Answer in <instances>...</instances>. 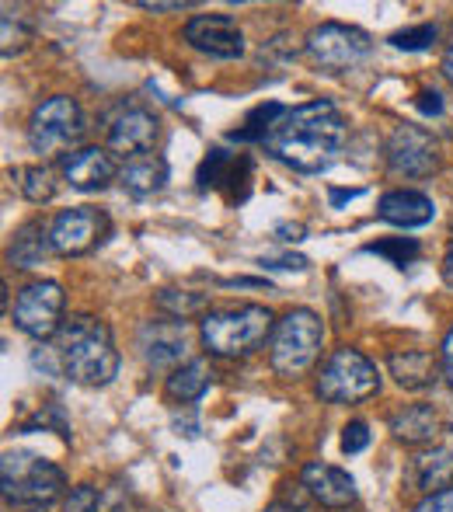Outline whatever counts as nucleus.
I'll return each mask as SVG.
<instances>
[{
	"label": "nucleus",
	"instance_id": "1",
	"mask_svg": "<svg viewBox=\"0 0 453 512\" xmlns=\"http://www.w3.org/2000/svg\"><path fill=\"white\" fill-rule=\"evenodd\" d=\"M349 143V122L339 105L318 98V102L297 105L269 129L262 140L265 154L276 157L297 175H321L345 154Z\"/></svg>",
	"mask_w": 453,
	"mask_h": 512
},
{
	"label": "nucleus",
	"instance_id": "2",
	"mask_svg": "<svg viewBox=\"0 0 453 512\" xmlns=\"http://www.w3.org/2000/svg\"><path fill=\"white\" fill-rule=\"evenodd\" d=\"M56 352L63 359V373L84 387H105L119 373L112 328L95 314L67 317L63 331L56 335Z\"/></svg>",
	"mask_w": 453,
	"mask_h": 512
},
{
	"label": "nucleus",
	"instance_id": "3",
	"mask_svg": "<svg viewBox=\"0 0 453 512\" xmlns=\"http://www.w3.org/2000/svg\"><path fill=\"white\" fill-rule=\"evenodd\" d=\"M272 331H276V317L262 304L206 310L199 321V338L210 349V356L220 359L251 356L255 349H262L265 338H272Z\"/></svg>",
	"mask_w": 453,
	"mask_h": 512
},
{
	"label": "nucleus",
	"instance_id": "4",
	"mask_svg": "<svg viewBox=\"0 0 453 512\" xmlns=\"http://www.w3.org/2000/svg\"><path fill=\"white\" fill-rule=\"evenodd\" d=\"M321 342H325V324L314 310L293 307L276 321L269 338V363L283 380H297L318 363Z\"/></svg>",
	"mask_w": 453,
	"mask_h": 512
},
{
	"label": "nucleus",
	"instance_id": "5",
	"mask_svg": "<svg viewBox=\"0 0 453 512\" xmlns=\"http://www.w3.org/2000/svg\"><path fill=\"white\" fill-rule=\"evenodd\" d=\"M0 488L14 506H49L67 488V474L32 450H7L0 460Z\"/></svg>",
	"mask_w": 453,
	"mask_h": 512
},
{
	"label": "nucleus",
	"instance_id": "6",
	"mask_svg": "<svg viewBox=\"0 0 453 512\" xmlns=\"http://www.w3.org/2000/svg\"><path fill=\"white\" fill-rule=\"evenodd\" d=\"M84 133H88V119H84L77 98L70 95L46 98V102L35 105L32 119H28V147L42 157L77 147L84 140Z\"/></svg>",
	"mask_w": 453,
	"mask_h": 512
},
{
	"label": "nucleus",
	"instance_id": "7",
	"mask_svg": "<svg viewBox=\"0 0 453 512\" xmlns=\"http://www.w3.org/2000/svg\"><path fill=\"white\" fill-rule=\"evenodd\" d=\"M377 391V366L359 349H349V345L335 349L318 373V398L328 401V405H356V401L373 398Z\"/></svg>",
	"mask_w": 453,
	"mask_h": 512
},
{
	"label": "nucleus",
	"instance_id": "8",
	"mask_svg": "<svg viewBox=\"0 0 453 512\" xmlns=\"http://www.w3.org/2000/svg\"><path fill=\"white\" fill-rule=\"evenodd\" d=\"M307 53L328 74H345V70L359 67L370 60L373 39L370 32L356 25H342V21H321L307 32Z\"/></svg>",
	"mask_w": 453,
	"mask_h": 512
},
{
	"label": "nucleus",
	"instance_id": "9",
	"mask_svg": "<svg viewBox=\"0 0 453 512\" xmlns=\"http://www.w3.org/2000/svg\"><path fill=\"white\" fill-rule=\"evenodd\" d=\"M63 297L60 283L53 279H42V283H28L25 290L14 300V328L21 335L35 338V342H46V338H56L63 331Z\"/></svg>",
	"mask_w": 453,
	"mask_h": 512
},
{
	"label": "nucleus",
	"instance_id": "10",
	"mask_svg": "<svg viewBox=\"0 0 453 512\" xmlns=\"http://www.w3.org/2000/svg\"><path fill=\"white\" fill-rule=\"evenodd\" d=\"M384 161L398 178H426L440 168V143L419 126H398L384 143Z\"/></svg>",
	"mask_w": 453,
	"mask_h": 512
},
{
	"label": "nucleus",
	"instance_id": "11",
	"mask_svg": "<svg viewBox=\"0 0 453 512\" xmlns=\"http://www.w3.org/2000/svg\"><path fill=\"white\" fill-rule=\"evenodd\" d=\"M49 234H53L56 255L77 258V255H88L91 248H98V244L112 234V220L105 209H95V206L63 209L53 220V227H49Z\"/></svg>",
	"mask_w": 453,
	"mask_h": 512
},
{
	"label": "nucleus",
	"instance_id": "12",
	"mask_svg": "<svg viewBox=\"0 0 453 512\" xmlns=\"http://www.w3.org/2000/svg\"><path fill=\"white\" fill-rule=\"evenodd\" d=\"M251 175H255V161L248 154H230L224 147H213L210 154L199 161L196 185L199 192H227L230 203H241L251 192Z\"/></svg>",
	"mask_w": 453,
	"mask_h": 512
},
{
	"label": "nucleus",
	"instance_id": "13",
	"mask_svg": "<svg viewBox=\"0 0 453 512\" xmlns=\"http://www.w3.org/2000/svg\"><path fill=\"white\" fill-rule=\"evenodd\" d=\"M185 42L196 53L213 60H241L244 56V32L230 14H196L185 21Z\"/></svg>",
	"mask_w": 453,
	"mask_h": 512
},
{
	"label": "nucleus",
	"instance_id": "14",
	"mask_svg": "<svg viewBox=\"0 0 453 512\" xmlns=\"http://www.w3.org/2000/svg\"><path fill=\"white\" fill-rule=\"evenodd\" d=\"M136 349H140L143 363L150 370H168V366H182V356L189 349V324L178 317H157L147 321L136 335Z\"/></svg>",
	"mask_w": 453,
	"mask_h": 512
},
{
	"label": "nucleus",
	"instance_id": "15",
	"mask_svg": "<svg viewBox=\"0 0 453 512\" xmlns=\"http://www.w3.org/2000/svg\"><path fill=\"white\" fill-rule=\"evenodd\" d=\"M157 136H161V122H157L154 112H147L140 105L122 108L109 126V150L119 157H133V161L136 157H150Z\"/></svg>",
	"mask_w": 453,
	"mask_h": 512
},
{
	"label": "nucleus",
	"instance_id": "16",
	"mask_svg": "<svg viewBox=\"0 0 453 512\" xmlns=\"http://www.w3.org/2000/svg\"><path fill=\"white\" fill-rule=\"evenodd\" d=\"M60 171L70 189H77V192H105L115 178H119V164H115V157L102 147L70 150L60 161Z\"/></svg>",
	"mask_w": 453,
	"mask_h": 512
},
{
	"label": "nucleus",
	"instance_id": "17",
	"mask_svg": "<svg viewBox=\"0 0 453 512\" xmlns=\"http://www.w3.org/2000/svg\"><path fill=\"white\" fill-rule=\"evenodd\" d=\"M300 485L307 488L314 502H321L325 509H349L356 502V481L342 471V467H332V464H307L300 471Z\"/></svg>",
	"mask_w": 453,
	"mask_h": 512
},
{
	"label": "nucleus",
	"instance_id": "18",
	"mask_svg": "<svg viewBox=\"0 0 453 512\" xmlns=\"http://www.w3.org/2000/svg\"><path fill=\"white\" fill-rule=\"evenodd\" d=\"M377 216L384 223H391V227H401V230L426 227V223L436 216V203L426 196V192L394 189V192H384V196H380Z\"/></svg>",
	"mask_w": 453,
	"mask_h": 512
},
{
	"label": "nucleus",
	"instance_id": "19",
	"mask_svg": "<svg viewBox=\"0 0 453 512\" xmlns=\"http://www.w3.org/2000/svg\"><path fill=\"white\" fill-rule=\"evenodd\" d=\"M387 370H391L394 384L405 387V391H426L436 384L443 363L426 349H398L387 356Z\"/></svg>",
	"mask_w": 453,
	"mask_h": 512
},
{
	"label": "nucleus",
	"instance_id": "20",
	"mask_svg": "<svg viewBox=\"0 0 453 512\" xmlns=\"http://www.w3.org/2000/svg\"><path fill=\"white\" fill-rule=\"evenodd\" d=\"M49 251H53V234L46 230V223L28 220L14 230V241H11V248H7V262H11L14 269H39L49 258Z\"/></svg>",
	"mask_w": 453,
	"mask_h": 512
},
{
	"label": "nucleus",
	"instance_id": "21",
	"mask_svg": "<svg viewBox=\"0 0 453 512\" xmlns=\"http://www.w3.org/2000/svg\"><path fill=\"white\" fill-rule=\"evenodd\" d=\"M412 481L426 495L453 488V450L447 446H429L412 460Z\"/></svg>",
	"mask_w": 453,
	"mask_h": 512
},
{
	"label": "nucleus",
	"instance_id": "22",
	"mask_svg": "<svg viewBox=\"0 0 453 512\" xmlns=\"http://www.w3.org/2000/svg\"><path fill=\"white\" fill-rule=\"evenodd\" d=\"M391 436L405 446L433 443L440 436V415L433 405H408L391 418Z\"/></svg>",
	"mask_w": 453,
	"mask_h": 512
},
{
	"label": "nucleus",
	"instance_id": "23",
	"mask_svg": "<svg viewBox=\"0 0 453 512\" xmlns=\"http://www.w3.org/2000/svg\"><path fill=\"white\" fill-rule=\"evenodd\" d=\"M119 182L133 199L157 196V192L168 185V161H164V157H154V154L136 157V161H129L126 168L119 171Z\"/></svg>",
	"mask_w": 453,
	"mask_h": 512
},
{
	"label": "nucleus",
	"instance_id": "24",
	"mask_svg": "<svg viewBox=\"0 0 453 512\" xmlns=\"http://www.w3.org/2000/svg\"><path fill=\"white\" fill-rule=\"evenodd\" d=\"M210 384H213V366L206 363V359H189V363H182L178 370H171L164 391H168V398L178 401V405H192V401H199L210 391Z\"/></svg>",
	"mask_w": 453,
	"mask_h": 512
},
{
	"label": "nucleus",
	"instance_id": "25",
	"mask_svg": "<svg viewBox=\"0 0 453 512\" xmlns=\"http://www.w3.org/2000/svg\"><path fill=\"white\" fill-rule=\"evenodd\" d=\"M35 39V25H32V18H28L21 7H11V4H4V18H0V53H4V60H11V56H18V53H25L28 49V42Z\"/></svg>",
	"mask_w": 453,
	"mask_h": 512
},
{
	"label": "nucleus",
	"instance_id": "26",
	"mask_svg": "<svg viewBox=\"0 0 453 512\" xmlns=\"http://www.w3.org/2000/svg\"><path fill=\"white\" fill-rule=\"evenodd\" d=\"M11 178L18 182L21 196L35 206L49 203V199L56 196V175H53V168H46V164H21V168L11 171Z\"/></svg>",
	"mask_w": 453,
	"mask_h": 512
},
{
	"label": "nucleus",
	"instance_id": "27",
	"mask_svg": "<svg viewBox=\"0 0 453 512\" xmlns=\"http://www.w3.org/2000/svg\"><path fill=\"white\" fill-rule=\"evenodd\" d=\"M286 112H290V108L279 105V102H265V105L251 108L248 119H244V126L241 129H230L227 140H234V143H262L265 136H269V129L276 126V122L283 119Z\"/></svg>",
	"mask_w": 453,
	"mask_h": 512
},
{
	"label": "nucleus",
	"instance_id": "28",
	"mask_svg": "<svg viewBox=\"0 0 453 512\" xmlns=\"http://www.w3.org/2000/svg\"><path fill=\"white\" fill-rule=\"evenodd\" d=\"M206 293H189V290H157V307L168 317H178V321H189L192 314H203L206 310Z\"/></svg>",
	"mask_w": 453,
	"mask_h": 512
},
{
	"label": "nucleus",
	"instance_id": "29",
	"mask_svg": "<svg viewBox=\"0 0 453 512\" xmlns=\"http://www.w3.org/2000/svg\"><path fill=\"white\" fill-rule=\"evenodd\" d=\"M363 251L366 255H384V258H391V265L405 269V265H412L415 258H419V241H415V237H391V241L366 244Z\"/></svg>",
	"mask_w": 453,
	"mask_h": 512
},
{
	"label": "nucleus",
	"instance_id": "30",
	"mask_svg": "<svg viewBox=\"0 0 453 512\" xmlns=\"http://www.w3.org/2000/svg\"><path fill=\"white\" fill-rule=\"evenodd\" d=\"M436 39H440V28H436L433 21H426V25L401 28V32H394L387 42H391L394 49H405V53H422V49H429Z\"/></svg>",
	"mask_w": 453,
	"mask_h": 512
},
{
	"label": "nucleus",
	"instance_id": "31",
	"mask_svg": "<svg viewBox=\"0 0 453 512\" xmlns=\"http://www.w3.org/2000/svg\"><path fill=\"white\" fill-rule=\"evenodd\" d=\"M102 509V492L95 485H77L63 499V512H98Z\"/></svg>",
	"mask_w": 453,
	"mask_h": 512
},
{
	"label": "nucleus",
	"instance_id": "32",
	"mask_svg": "<svg viewBox=\"0 0 453 512\" xmlns=\"http://www.w3.org/2000/svg\"><path fill=\"white\" fill-rule=\"evenodd\" d=\"M56 429L63 439L70 436V425H67V418H63V408L60 405H42V411H35L32 418L25 422V429Z\"/></svg>",
	"mask_w": 453,
	"mask_h": 512
},
{
	"label": "nucleus",
	"instance_id": "33",
	"mask_svg": "<svg viewBox=\"0 0 453 512\" xmlns=\"http://www.w3.org/2000/svg\"><path fill=\"white\" fill-rule=\"evenodd\" d=\"M370 446V425L366 422H349L342 429V450L345 453H363Z\"/></svg>",
	"mask_w": 453,
	"mask_h": 512
},
{
	"label": "nucleus",
	"instance_id": "34",
	"mask_svg": "<svg viewBox=\"0 0 453 512\" xmlns=\"http://www.w3.org/2000/svg\"><path fill=\"white\" fill-rule=\"evenodd\" d=\"M258 265H265V269H279V272H304L311 262H307L304 255H279V258L262 255L258 258Z\"/></svg>",
	"mask_w": 453,
	"mask_h": 512
},
{
	"label": "nucleus",
	"instance_id": "35",
	"mask_svg": "<svg viewBox=\"0 0 453 512\" xmlns=\"http://www.w3.org/2000/svg\"><path fill=\"white\" fill-rule=\"evenodd\" d=\"M412 512H453V488L447 492H436V495H426Z\"/></svg>",
	"mask_w": 453,
	"mask_h": 512
},
{
	"label": "nucleus",
	"instance_id": "36",
	"mask_svg": "<svg viewBox=\"0 0 453 512\" xmlns=\"http://www.w3.org/2000/svg\"><path fill=\"white\" fill-rule=\"evenodd\" d=\"M415 108H419L422 115H443V95L440 91H422V95L415 98Z\"/></svg>",
	"mask_w": 453,
	"mask_h": 512
},
{
	"label": "nucleus",
	"instance_id": "37",
	"mask_svg": "<svg viewBox=\"0 0 453 512\" xmlns=\"http://www.w3.org/2000/svg\"><path fill=\"white\" fill-rule=\"evenodd\" d=\"M136 7H143V11H154V14H161V11H189L192 0H140Z\"/></svg>",
	"mask_w": 453,
	"mask_h": 512
},
{
	"label": "nucleus",
	"instance_id": "38",
	"mask_svg": "<svg viewBox=\"0 0 453 512\" xmlns=\"http://www.w3.org/2000/svg\"><path fill=\"white\" fill-rule=\"evenodd\" d=\"M440 363H443V377H447V380H450V387H453V328L447 331V338H443Z\"/></svg>",
	"mask_w": 453,
	"mask_h": 512
},
{
	"label": "nucleus",
	"instance_id": "39",
	"mask_svg": "<svg viewBox=\"0 0 453 512\" xmlns=\"http://www.w3.org/2000/svg\"><path fill=\"white\" fill-rule=\"evenodd\" d=\"M359 196H363V189H332V192H328V203L339 209V206L352 203V199H359Z\"/></svg>",
	"mask_w": 453,
	"mask_h": 512
},
{
	"label": "nucleus",
	"instance_id": "40",
	"mask_svg": "<svg viewBox=\"0 0 453 512\" xmlns=\"http://www.w3.org/2000/svg\"><path fill=\"white\" fill-rule=\"evenodd\" d=\"M443 77L453 84V35H450V42H447V53H443Z\"/></svg>",
	"mask_w": 453,
	"mask_h": 512
},
{
	"label": "nucleus",
	"instance_id": "41",
	"mask_svg": "<svg viewBox=\"0 0 453 512\" xmlns=\"http://www.w3.org/2000/svg\"><path fill=\"white\" fill-rule=\"evenodd\" d=\"M443 279H447V286H453V244L447 248V255H443Z\"/></svg>",
	"mask_w": 453,
	"mask_h": 512
},
{
	"label": "nucleus",
	"instance_id": "42",
	"mask_svg": "<svg viewBox=\"0 0 453 512\" xmlns=\"http://www.w3.org/2000/svg\"><path fill=\"white\" fill-rule=\"evenodd\" d=\"M265 512H300V506H293V502H272Z\"/></svg>",
	"mask_w": 453,
	"mask_h": 512
},
{
	"label": "nucleus",
	"instance_id": "43",
	"mask_svg": "<svg viewBox=\"0 0 453 512\" xmlns=\"http://www.w3.org/2000/svg\"><path fill=\"white\" fill-rule=\"evenodd\" d=\"M28 512H42V509H28Z\"/></svg>",
	"mask_w": 453,
	"mask_h": 512
}]
</instances>
